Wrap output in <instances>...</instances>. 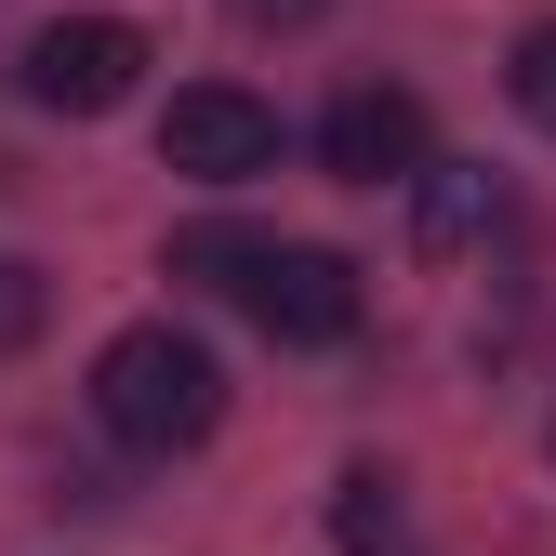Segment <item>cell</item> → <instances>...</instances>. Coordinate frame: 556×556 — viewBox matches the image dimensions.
Returning <instances> with one entry per match:
<instances>
[{"label": "cell", "mask_w": 556, "mask_h": 556, "mask_svg": "<svg viewBox=\"0 0 556 556\" xmlns=\"http://www.w3.org/2000/svg\"><path fill=\"white\" fill-rule=\"evenodd\" d=\"M93 410H106V438H132V451H199L226 425V358L199 331L147 318V331H119L93 358Z\"/></svg>", "instance_id": "1"}, {"label": "cell", "mask_w": 556, "mask_h": 556, "mask_svg": "<svg viewBox=\"0 0 556 556\" xmlns=\"http://www.w3.org/2000/svg\"><path fill=\"white\" fill-rule=\"evenodd\" d=\"M132 80H147V27L132 14H53L14 53V93L53 119H106V106H132Z\"/></svg>", "instance_id": "2"}, {"label": "cell", "mask_w": 556, "mask_h": 556, "mask_svg": "<svg viewBox=\"0 0 556 556\" xmlns=\"http://www.w3.org/2000/svg\"><path fill=\"white\" fill-rule=\"evenodd\" d=\"M239 305L278 344H344V331H358V265H344V252H305V239H252Z\"/></svg>", "instance_id": "3"}, {"label": "cell", "mask_w": 556, "mask_h": 556, "mask_svg": "<svg viewBox=\"0 0 556 556\" xmlns=\"http://www.w3.org/2000/svg\"><path fill=\"white\" fill-rule=\"evenodd\" d=\"M160 160L199 173V186H252V173H278V106L239 93V80H199V93H173V119H160Z\"/></svg>", "instance_id": "4"}, {"label": "cell", "mask_w": 556, "mask_h": 556, "mask_svg": "<svg viewBox=\"0 0 556 556\" xmlns=\"http://www.w3.org/2000/svg\"><path fill=\"white\" fill-rule=\"evenodd\" d=\"M318 160L344 186H410L425 173V93H397V80H344L331 119H318Z\"/></svg>", "instance_id": "5"}, {"label": "cell", "mask_w": 556, "mask_h": 556, "mask_svg": "<svg viewBox=\"0 0 556 556\" xmlns=\"http://www.w3.org/2000/svg\"><path fill=\"white\" fill-rule=\"evenodd\" d=\"M491 226H504V186L491 173H464V160L410 173V239H425V252H464V239H491Z\"/></svg>", "instance_id": "6"}, {"label": "cell", "mask_w": 556, "mask_h": 556, "mask_svg": "<svg viewBox=\"0 0 556 556\" xmlns=\"http://www.w3.org/2000/svg\"><path fill=\"white\" fill-rule=\"evenodd\" d=\"M331 530H344V556H425V543H410V504H397V477H384V464H344Z\"/></svg>", "instance_id": "7"}, {"label": "cell", "mask_w": 556, "mask_h": 556, "mask_svg": "<svg viewBox=\"0 0 556 556\" xmlns=\"http://www.w3.org/2000/svg\"><path fill=\"white\" fill-rule=\"evenodd\" d=\"M504 93H517V119H530V132H556V14H543V27H517Z\"/></svg>", "instance_id": "8"}, {"label": "cell", "mask_w": 556, "mask_h": 556, "mask_svg": "<svg viewBox=\"0 0 556 556\" xmlns=\"http://www.w3.org/2000/svg\"><path fill=\"white\" fill-rule=\"evenodd\" d=\"M40 318H53V278H40L27 252H0V358H27Z\"/></svg>", "instance_id": "9"}, {"label": "cell", "mask_w": 556, "mask_h": 556, "mask_svg": "<svg viewBox=\"0 0 556 556\" xmlns=\"http://www.w3.org/2000/svg\"><path fill=\"white\" fill-rule=\"evenodd\" d=\"M239 265H252V226H186V239H173V278H213V292H239Z\"/></svg>", "instance_id": "10"}, {"label": "cell", "mask_w": 556, "mask_h": 556, "mask_svg": "<svg viewBox=\"0 0 556 556\" xmlns=\"http://www.w3.org/2000/svg\"><path fill=\"white\" fill-rule=\"evenodd\" d=\"M239 14H252V27H305L318 0H239Z\"/></svg>", "instance_id": "11"}]
</instances>
